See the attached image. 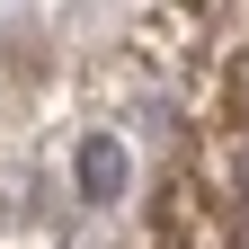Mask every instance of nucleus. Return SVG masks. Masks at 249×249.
<instances>
[{
    "instance_id": "1",
    "label": "nucleus",
    "mask_w": 249,
    "mask_h": 249,
    "mask_svg": "<svg viewBox=\"0 0 249 249\" xmlns=\"http://www.w3.org/2000/svg\"><path fill=\"white\" fill-rule=\"evenodd\" d=\"M71 178H80L89 205H116V196H124V142H116V134H89L80 160H71Z\"/></svg>"
}]
</instances>
